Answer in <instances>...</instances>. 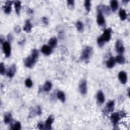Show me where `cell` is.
Wrapping results in <instances>:
<instances>
[{"mask_svg": "<svg viewBox=\"0 0 130 130\" xmlns=\"http://www.w3.org/2000/svg\"><path fill=\"white\" fill-rule=\"evenodd\" d=\"M76 26L78 31L80 32H82L84 29L83 23L80 21H77L76 23Z\"/></svg>", "mask_w": 130, "mask_h": 130, "instance_id": "4316f807", "label": "cell"}, {"mask_svg": "<svg viewBox=\"0 0 130 130\" xmlns=\"http://www.w3.org/2000/svg\"><path fill=\"white\" fill-rule=\"evenodd\" d=\"M98 10L101 11L102 13L104 12L106 14H109L110 12L109 8L105 5H100L98 7Z\"/></svg>", "mask_w": 130, "mask_h": 130, "instance_id": "ac0fdd59", "label": "cell"}, {"mask_svg": "<svg viewBox=\"0 0 130 130\" xmlns=\"http://www.w3.org/2000/svg\"><path fill=\"white\" fill-rule=\"evenodd\" d=\"M13 3V1H7L6 2L5 4V6H4V11L6 14H9L10 13L12 9V5Z\"/></svg>", "mask_w": 130, "mask_h": 130, "instance_id": "9c48e42d", "label": "cell"}, {"mask_svg": "<svg viewBox=\"0 0 130 130\" xmlns=\"http://www.w3.org/2000/svg\"><path fill=\"white\" fill-rule=\"evenodd\" d=\"M57 97L61 102L64 103L66 101V96L64 92L62 91H58L57 93Z\"/></svg>", "mask_w": 130, "mask_h": 130, "instance_id": "cb8c5ba5", "label": "cell"}, {"mask_svg": "<svg viewBox=\"0 0 130 130\" xmlns=\"http://www.w3.org/2000/svg\"><path fill=\"white\" fill-rule=\"evenodd\" d=\"M105 42V41L102 36L99 37L97 39V43L100 47H102L104 46Z\"/></svg>", "mask_w": 130, "mask_h": 130, "instance_id": "f1b7e54d", "label": "cell"}, {"mask_svg": "<svg viewBox=\"0 0 130 130\" xmlns=\"http://www.w3.org/2000/svg\"><path fill=\"white\" fill-rule=\"evenodd\" d=\"M14 4L16 13L19 15L21 9V2L19 1H16L14 2Z\"/></svg>", "mask_w": 130, "mask_h": 130, "instance_id": "7402d4cb", "label": "cell"}, {"mask_svg": "<svg viewBox=\"0 0 130 130\" xmlns=\"http://www.w3.org/2000/svg\"><path fill=\"white\" fill-rule=\"evenodd\" d=\"M115 62H117L119 64H124L126 62V59L125 57L122 54H119L116 56L115 58Z\"/></svg>", "mask_w": 130, "mask_h": 130, "instance_id": "ffe728a7", "label": "cell"}, {"mask_svg": "<svg viewBox=\"0 0 130 130\" xmlns=\"http://www.w3.org/2000/svg\"><path fill=\"white\" fill-rule=\"evenodd\" d=\"M84 7L87 12H89L91 11V2L89 0H86L84 2Z\"/></svg>", "mask_w": 130, "mask_h": 130, "instance_id": "83f0119b", "label": "cell"}, {"mask_svg": "<svg viewBox=\"0 0 130 130\" xmlns=\"http://www.w3.org/2000/svg\"><path fill=\"white\" fill-rule=\"evenodd\" d=\"M79 89L80 93L81 95H84L87 93V82L85 80H82L80 82L79 85Z\"/></svg>", "mask_w": 130, "mask_h": 130, "instance_id": "8992f818", "label": "cell"}, {"mask_svg": "<svg viewBox=\"0 0 130 130\" xmlns=\"http://www.w3.org/2000/svg\"><path fill=\"white\" fill-rule=\"evenodd\" d=\"M12 129L15 130H19L21 129V124L19 122H16L12 127Z\"/></svg>", "mask_w": 130, "mask_h": 130, "instance_id": "1f68e13d", "label": "cell"}, {"mask_svg": "<svg viewBox=\"0 0 130 130\" xmlns=\"http://www.w3.org/2000/svg\"><path fill=\"white\" fill-rule=\"evenodd\" d=\"M97 101L99 104H103L105 102V96L102 91H99L97 94Z\"/></svg>", "mask_w": 130, "mask_h": 130, "instance_id": "4fadbf2b", "label": "cell"}, {"mask_svg": "<svg viewBox=\"0 0 130 130\" xmlns=\"http://www.w3.org/2000/svg\"><path fill=\"white\" fill-rule=\"evenodd\" d=\"M48 46H49L52 48H55L57 44V39L55 37H52L49 39V40L48 42Z\"/></svg>", "mask_w": 130, "mask_h": 130, "instance_id": "d6986e66", "label": "cell"}, {"mask_svg": "<svg viewBox=\"0 0 130 130\" xmlns=\"http://www.w3.org/2000/svg\"><path fill=\"white\" fill-rule=\"evenodd\" d=\"M33 82L32 81V80L30 78H27L26 80L25 81V85L26 86L28 87V88H31L33 86Z\"/></svg>", "mask_w": 130, "mask_h": 130, "instance_id": "4dcf8cb0", "label": "cell"}, {"mask_svg": "<svg viewBox=\"0 0 130 130\" xmlns=\"http://www.w3.org/2000/svg\"><path fill=\"white\" fill-rule=\"evenodd\" d=\"M111 8L112 11L114 12L117 10V9L118 7V3L116 0H112L110 2Z\"/></svg>", "mask_w": 130, "mask_h": 130, "instance_id": "484cf974", "label": "cell"}, {"mask_svg": "<svg viewBox=\"0 0 130 130\" xmlns=\"http://www.w3.org/2000/svg\"><path fill=\"white\" fill-rule=\"evenodd\" d=\"M93 53V48L91 46H86L81 52L80 58L83 61H88Z\"/></svg>", "mask_w": 130, "mask_h": 130, "instance_id": "6da1fadb", "label": "cell"}, {"mask_svg": "<svg viewBox=\"0 0 130 130\" xmlns=\"http://www.w3.org/2000/svg\"><path fill=\"white\" fill-rule=\"evenodd\" d=\"M12 115L11 113H7L5 114L4 117V122L6 124H8L12 121Z\"/></svg>", "mask_w": 130, "mask_h": 130, "instance_id": "603a6c76", "label": "cell"}, {"mask_svg": "<svg viewBox=\"0 0 130 130\" xmlns=\"http://www.w3.org/2000/svg\"><path fill=\"white\" fill-rule=\"evenodd\" d=\"M36 113L38 115H41V113H42V111H41V107L40 106H38L37 108H36Z\"/></svg>", "mask_w": 130, "mask_h": 130, "instance_id": "e575fe53", "label": "cell"}, {"mask_svg": "<svg viewBox=\"0 0 130 130\" xmlns=\"http://www.w3.org/2000/svg\"><path fill=\"white\" fill-rule=\"evenodd\" d=\"M41 52L45 55H49L52 52V48L48 45H44L41 48Z\"/></svg>", "mask_w": 130, "mask_h": 130, "instance_id": "5bb4252c", "label": "cell"}, {"mask_svg": "<svg viewBox=\"0 0 130 130\" xmlns=\"http://www.w3.org/2000/svg\"><path fill=\"white\" fill-rule=\"evenodd\" d=\"M36 62H37L36 60L34 59L31 55H30L25 59L24 63H25V65L26 67L28 68H32L35 65Z\"/></svg>", "mask_w": 130, "mask_h": 130, "instance_id": "5b68a950", "label": "cell"}, {"mask_svg": "<svg viewBox=\"0 0 130 130\" xmlns=\"http://www.w3.org/2000/svg\"><path fill=\"white\" fill-rule=\"evenodd\" d=\"M129 2V0H128V1H123V3H127Z\"/></svg>", "mask_w": 130, "mask_h": 130, "instance_id": "60d3db41", "label": "cell"}, {"mask_svg": "<svg viewBox=\"0 0 130 130\" xmlns=\"http://www.w3.org/2000/svg\"><path fill=\"white\" fill-rule=\"evenodd\" d=\"M118 78L119 81H121V82L122 84H125L127 83L128 80V76L127 73L125 71H121L118 74Z\"/></svg>", "mask_w": 130, "mask_h": 130, "instance_id": "30bf717a", "label": "cell"}, {"mask_svg": "<svg viewBox=\"0 0 130 130\" xmlns=\"http://www.w3.org/2000/svg\"><path fill=\"white\" fill-rule=\"evenodd\" d=\"M121 118V115H120V114L118 112H114L112 113L110 116L111 121L114 126H117Z\"/></svg>", "mask_w": 130, "mask_h": 130, "instance_id": "277c9868", "label": "cell"}, {"mask_svg": "<svg viewBox=\"0 0 130 130\" xmlns=\"http://www.w3.org/2000/svg\"><path fill=\"white\" fill-rule=\"evenodd\" d=\"M75 2L73 0H68L67 1V5L69 8H73L74 7Z\"/></svg>", "mask_w": 130, "mask_h": 130, "instance_id": "836d02e7", "label": "cell"}, {"mask_svg": "<svg viewBox=\"0 0 130 130\" xmlns=\"http://www.w3.org/2000/svg\"><path fill=\"white\" fill-rule=\"evenodd\" d=\"M119 16L122 21H124L127 19V14L126 13V11L124 9H121V10H120L119 11Z\"/></svg>", "mask_w": 130, "mask_h": 130, "instance_id": "d4e9b609", "label": "cell"}, {"mask_svg": "<svg viewBox=\"0 0 130 130\" xmlns=\"http://www.w3.org/2000/svg\"><path fill=\"white\" fill-rule=\"evenodd\" d=\"M37 126H38V128H39V129H40V130L44 129V128H45V125L42 123H39L38 124Z\"/></svg>", "mask_w": 130, "mask_h": 130, "instance_id": "d590c367", "label": "cell"}, {"mask_svg": "<svg viewBox=\"0 0 130 130\" xmlns=\"http://www.w3.org/2000/svg\"><path fill=\"white\" fill-rule=\"evenodd\" d=\"M14 31H15L16 33H19L20 32H21V27H20L18 26H16L14 27Z\"/></svg>", "mask_w": 130, "mask_h": 130, "instance_id": "8d00e7d4", "label": "cell"}, {"mask_svg": "<svg viewBox=\"0 0 130 130\" xmlns=\"http://www.w3.org/2000/svg\"><path fill=\"white\" fill-rule=\"evenodd\" d=\"M114 105H115V103L114 101H109L106 105V107H105V110L106 111V112L109 113L113 111V109L114 108Z\"/></svg>", "mask_w": 130, "mask_h": 130, "instance_id": "9a60e30c", "label": "cell"}, {"mask_svg": "<svg viewBox=\"0 0 130 130\" xmlns=\"http://www.w3.org/2000/svg\"><path fill=\"white\" fill-rule=\"evenodd\" d=\"M102 36L104 39L105 42L109 41L110 40L111 37V29L110 28H109L105 29Z\"/></svg>", "mask_w": 130, "mask_h": 130, "instance_id": "ba28073f", "label": "cell"}, {"mask_svg": "<svg viewBox=\"0 0 130 130\" xmlns=\"http://www.w3.org/2000/svg\"><path fill=\"white\" fill-rule=\"evenodd\" d=\"M12 36L11 35V34H9L8 35V40H11L12 39Z\"/></svg>", "mask_w": 130, "mask_h": 130, "instance_id": "f35d334b", "label": "cell"}, {"mask_svg": "<svg viewBox=\"0 0 130 130\" xmlns=\"http://www.w3.org/2000/svg\"><path fill=\"white\" fill-rule=\"evenodd\" d=\"M125 47L121 40H117L115 44V49L116 52L119 54H123L125 52Z\"/></svg>", "mask_w": 130, "mask_h": 130, "instance_id": "3957f363", "label": "cell"}, {"mask_svg": "<svg viewBox=\"0 0 130 130\" xmlns=\"http://www.w3.org/2000/svg\"><path fill=\"white\" fill-rule=\"evenodd\" d=\"M2 48L3 52L6 57H9L11 55V48L10 44L9 42H4L2 44Z\"/></svg>", "mask_w": 130, "mask_h": 130, "instance_id": "7a4b0ae2", "label": "cell"}, {"mask_svg": "<svg viewBox=\"0 0 130 130\" xmlns=\"http://www.w3.org/2000/svg\"><path fill=\"white\" fill-rule=\"evenodd\" d=\"M52 88V83L51 81H47L43 86V89L46 92H48L51 91Z\"/></svg>", "mask_w": 130, "mask_h": 130, "instance_id": "44dd1931", "label": "cell"}, {"mask_svg": "<svg viewBox=\"0 0 130 130\" xmlns=\"http://www.w3.org/2000/svg\"><path fill=\"white\" fill-rule=\"evenodd\" d=\"M54 118L52 115L49 116L48 118L47 119L45 124V128L44 129L46 130H52V124L53 122Z\"/></svg>", "mask_w": 130, "mask_h": 130, "instance_id": "7c38bea8", "label": "cell"}, {"mask_svg": "<svg viewBox=\"0 0 130 130\" xmlns=\"http://www.w3.org/2000/svg\"><path fill=\"white\" fill-rule=\"evenodd\" d=\"M32 28V25L31 23V22H30V21L28 19L26 20V21L25 22V25L23 27L24 31L27 33H29L31 32Z\"/></svg>", "mask_w": 130, "mask_h": 130, "instance_id": "2e32d148", "label": "cell"}, {"mask_svg": "<svg viewBox=\"0 0 130 130\" xmlns=\"http://www.w3.org/2000/svg\"><path fill=\"white\" fill-rule=\"evenodd\" d=\"M42 21H43L44 24L46 25H48V19H47V18L46 17H43V18H42Z\"/></svg>", "mask_w": 130, "mask_h": 130, "instance_id": "74e56055", "label": "cell"}, {"mask_svg": "<svg viewBox=\"0 0 130 130\" xmlns=\"http://www.w3.org/2000/svg\"><path fill=\"white\" fill-rule=\"evenodd\" d=\"M128 96L130 97V88H129L128 89Z\"/></svg>", "mask_w": 130, "mask_h": 130, "instance_id": "ab89813d", "label": "cell"}, {"mask_svg": "<svg viewBox=\"0 0 130 130\" xmlns=\"http://www.w3.org/2000/svg\"><path fill=\"white\" fill-rule=\"evenodd\" d=\"M115 64V58L113 56L110 57L107 61H106V67L109 68V69H111L112 68Z\"/></svg>", "mask_w": 130, "mask_h": 130, "instance_id": "e0dca14e", "label": "cell"}, {"mask_svg": "<svg viewBox=\"0 0 130 130\" xmlns=\"http://www.w3.org/2000/svg\"><path fill=\"white\" fill-rule=\"evenodd\" d=\"M98 13L97 14V23L99 26H102L104 25L105 23V18L103 16V14L101 11L99 10H98Z\"/></svg>", "mask_w": 130, "mask_h": 130, "instance_id": "52a82bcc", "label": "cell"}, {"mask_svg": "<svg viewBox=\"0 0 130 130\" xmlns=\"http://www.w3.org/2000/svg\"><path fill=\"white\" fill-rule=\"evenodd\" d=\"M31 56L36 61H37V59L39 56V52L37 49H33L32 51V53Z\"/></svg>", "mask_w": 130, "mask_h": 130, "instance_id": "f546056e", "label": "cell"}, {"mask_svg": "<svg viewBox=\"0 0 130 130\" xmlns=\"http://www.w3.org/2000/svg\"><path fill=\"white\" fill-rule=\"evenodd\" d=\"M5 67L4 66V64L3 63H1L0 64V73H1V75H4L5 73Z\"/></svg>", "mask_w": 130, "mask_h": 130, "instance_id": "d6a6232c", "label": "cell"}, {"mask_svg": "<svg viewBox=\"0 0 130 130\" xmlns=\"http://www.w3.org/2000/svg\"><path fill=\"white\" fill-rule=\"evenodd\" d=\"M16 72V67L15 64L12 65L8 69L6 73L7 76L9 78H12Z\"/></svg>", "mask_w": 130, "mask_h": 130, "instance_id": "8fae6325", "label": "cell"}]
</instances>
